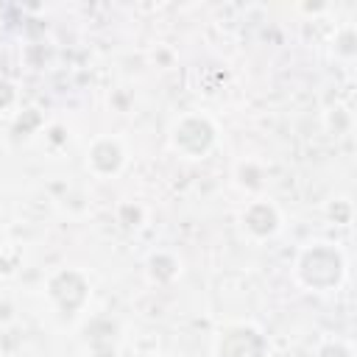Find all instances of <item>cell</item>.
<instances>
[{"label":"cell","mask_w":357,"mask_h":357,"mask_svg":"<svg viewBox=\"0 0 357 357\" xmlns=\"http://www.w3.org/2000/svg\"><path fill=\"white\" fill-rule=\"evenodd\" d=\"M209 139H212V128H209L204 120H187V123L178 128V142H181L187 151H192V153L204 151V148L209 145Z\"/></svg>","instance_id":"cell-3"},{"label":"cell","mask_w":357,"mask_h":357,"mask_svg":"<svg viewBox=\"0 0 357 357\" xmlns=\"http://www.w3.org/2000/svg\"><path fill=\"white\" fill-rule=\"evenodd\" d=\"M321 357H349V354H346L340 346H329V349L321 351Z\"/></svg>","instance_id":"cell-6"},{"label":"cell","mask_w":357,"mask_h":357,"mask_svg":"<svg viewBox=\"0 0 357 357\" xmlns=\"http://www.w3.org/2000/svg\"><path fill=\"white\" fill-rule=\"evenodd\" d=\"M248 223H251L254 231L265 234V231L273 229V212H271L268 206H254V209L248 212Z\"/></svg>","instance_id":"cell-5"},{"label":"cell","mask_w":357,"mask_h":357,"mask_svg":"<svg viewBox=\"0 0 357 357\" xmlns=\"http://www.w3.org/2000/svg\"><path fill=\"white\" fill-rule=\"evenodd\" d=\"M92 162H95L100 170H112V167H117V162H120V151H117L112 142H103V145L95 148Z\"/></svg>","instance_id":"cell-4"},{"label":"cell","mask_w":357,"mask_h":357,"mask_svg":"<svg viewBox=\"0 0 357 357\" xmlns=\"http://www.w3.org/2000/svg\"><path fill=\"white\" fill-rule=\"evenodd\" d=\"M301 271H304V279H307L310 284L326 287V284H332V282L337 279V273H340V259H337V254H332V251H326V248H315V251H310V254L304 257Z\"/></svg>","instance_id":"cell-1"},{"label":"cell","mask_w":357,"mask_h":357,"mask_svg":"<svg viewBox=\"0 0 357 357\" xmlns=\"http://www.w3.org/2000/svg\"><path fill=\"white\" fill-rule=\"evenodd\" d=\"M223 357H259L262 354V340L248 332V329H237L231 335H226L223 346H220Z\"/></svg>","instance_id":"cell-2"}]
</instances>
